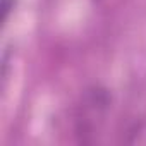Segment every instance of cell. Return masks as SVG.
Wrapping results in <instances>:
<instances>
[{
    "mask_svg": "<svg viewBox=\"0 0 146 146\" xmlns=\"http://www.w3.org/2000/svg\"><path fill=\"white\" fill-rule=\"evenodd\" d=\"M120 143L124 144H141L146 146V117H137L131 120L120 137Z\"/></svg>",
    "mask_w": 146,
    "mask_h": 146,
    "instance_id": "7a4b0ae2",
    "label": "cell"
},
{
    "mask_svg": "<svg viewBox=\"0 0 146 146\" xmlns=\"http://www.w3.org/2000/svg\"><path fill=\"white\" fill-rule=\"evenodd\" d=\"M12 9H14V0H2V21L4 23L9 19V14Z\"/></svg>",
    "mask_w": 146,
    "mask_h": 146,
    "instance_id": "3957f363",
    "label": "cell"
},
{
    "mask_svg": "<svg viewBox=\"0 0 146 146\" xmlns=\"http://www.w3.org/2000/svg\"><path fill=\"white\" fill-rule=\"evenodd\" d=\"M112 107V95L103 86H90L83 91L74 108V136L79 144H95L105 127Z\"/></svg>",
    "mask_w": 146,
    "mask_h": 146,
    "instance_id": "6da1fadb",
    "label": "cell"
}]
</instances>
